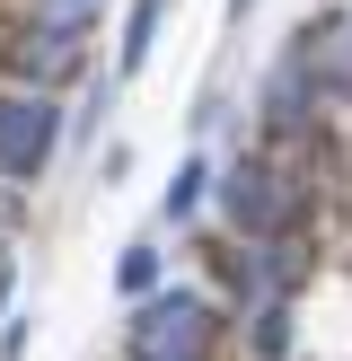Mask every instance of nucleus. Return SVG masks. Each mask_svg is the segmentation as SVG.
I'll list each match as a JSON object with an SVG mask.
<instances>
[{"instance_id": "nucleus-7", "label": "nucleus", "mask_w": 352, "mask_h": 361, "mask_svg": "<svg viewBox=\"0 0 352 361\" xmlns=\"http://www.w3.org/2000/svg\"><path fill=\"white\" fill-rule=\"evenodd\" d=\"M203 185H211V168H203V159H185V168H176V185H168V221H185V212L203 203Z\"/></svg>"}, {"instance_id": "nucleus-5", "label": "nucleus", "mask_w": 352, "mask_h": 361, "mask_svg": "<svg viewBox=\"0 0 352 361\" xmlns=\"http://www.w3.org/2000/svg\"><path fill=\"white\" fill-rule=\"evenodd\" d=\"M158 9H168V0H132V18H123V80H132L141 62H150V44H158Z\"/></svg>"}, {"instance_id": "nucleus-8", "label": "nucleus", "mask_w": 352, "mask_h": 361, "mask_svg": "<svg viewBox=\"0 0 352 361\" xmlns=\"http://www.w3.org/2000/svg\"><path fill=\"white\" fill-rule=\"evenodd\" d=\"M282 344H291V300L256 309V353H264V361H282Z\"/></svg>"}, {"instance_id": "nucleus-6", "label": "nucleus", "mask_w": 352, "mask_h": 361, "mask_svg": "<svg viewBox=\"0 0 352 361\" xmlns=\"http://www.w3.org/2000/svg\"><path fill=\"white\" fill-rule=\"evenodd\" d=\"M158 274H168V256H158V247H123V264H115V282H123L132 300H150Z\"/></svg>"}, {"instance_id": "nucleus-1", "label": "nucleus", "mask_w": 352, "mask_h": 361, "mask_svg": "<svg viewBox=\"0 0 352 361\" xmlns=\"http://www.w3.org/2000/svg\"><path fill=\"white\" fill-rule=\"evenodd\" d=\"M132 361H203L211 353V300L203 291H150L132 309Z\"/></svg>"}, {"instance_id": "nucleus-9", "label": "nucleus", "mask_w": 352, "mask_h": 361, "mask_svg": "<svg viewBox=\"0 0 352 361\" xmlns=\"http://www.w3.org/2000/svg\"><path fill=\"white\" fill-rule=\"evenodd\" d=\"M53 9H62V18H80V9H97V0H53Z\"/></svg>"}, {"instance_id": "nucleus-2", "label": "nucleus", "mask_w": 352, "mask_h": 361, "mask_svg": "<svg viewBox=\"0 0 352 361\" xmlns=\"http://www.w3.org/2000/svg\"><path fill=\"white\" fill-rule=\"evenodd\" d=\"M53 150H62V106H53V88H0V176L35 185V176L53 168Z\"/></svg>"}, {"instance_id": "nucleus-4", "label": "nucleus", "mask_w": 352, "mask_h": 361, "mask_svg": "<svg viewBox=\"0 0 352 361\" xmlns=\"http://www.w3.org/2000/svg\"><path fill=\"white\" fill-rule=\"evenodd\" d=\"M9 62H18V80H27V88L62 80V71H80V27H70V18H62V27H27Z\"/></svg>"}, {"instance_id": "nucleus-3", "label": "nucleus", "mask_w": 352, "mask_h": 361, "mask_svg": "<svg viewBox=\"0 0 352 361\" xmlns=\"http://www.w3.org/2000/svg\"><path fill=\"white\" fill-rule=\"evenodd\" d=\"M220 203H229V221H238L246 238H273V229L291 221V194H282V176L264 168V159H238V168L220 176Z\"/></svg>"}]
</instances>
